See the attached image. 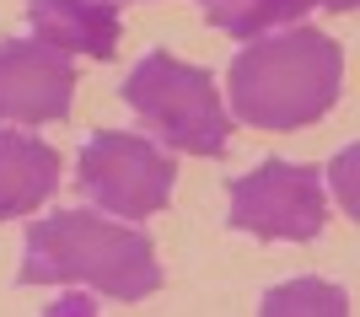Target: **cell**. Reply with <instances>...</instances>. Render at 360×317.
<instances>
[{"instance_id":"ba28073f","label":"cell","mask_w":360,"mask_h":317,"mask_svg":"<svg viewBox=\"0 0 360 317\" xmlns=\"http://www.w3.org/2000/svg\"><path fill=\"white\" fill-rule=\"evenodd\" d=\"M60 183V156L32 135L0 129V221L32 215Z\"/></svg>"},{"instance_id":"6da1fadb","label":"cell","mask_w":360,"mask_h":317,"mask_svg":"<svg viewBox=\"0 0 360 317\" xmlns=\"http://www.w3.org/2000/svg\"><path fill=\"white\" fill-rule=\"evenodd\" d=\"M22 285H97L113 302H146L162 290V264L146 231L97 221L86 210H54L27 226Z\"/></svg>"},{"instance_id":"52a82bcc","label":"cell","mask_w":360,"mask_h":317,"mask_svg":"<svg viewBox=\"0 0 360 317\" xmlns=\"http://www.w3.org/2000/svg\"><path fill=\"white\" fill-rule=\"evenodd\" d=\"M27 27L38 32V44L60 54H119V11L108 0H27Z\"/></svg>"},{"instance_id":"5b68a950","label":"cell","mask_w":360,"mask_h":317,"mask_svg":"<svg viewBox=\"0 0 360 317\" xmlns=\"http://www.w3.org/2000/svg\"><path fill=\"white\" fill-rule=\"evenodd\" d=\"M328 221L317 167L307 162H264L258 172L231 183V226L269 242H312Z\"/></svg>"},{"instance_id":"8992f818","label":"cell","mask_w":360,"mask_h":317,"mask_svg":"<svg viewBox=\"0 0 360 317\" xmlns=\"http://www.w3.org/2000/svg\"><path fill=\"white\" fill-rule=\"evenodd\" d=\"M75 65L49 44H0V124H54L70 113Z\"/></svg>"},{"instance_id":"7a4b0ae2","label":"cell","mask_w":360,"mask_h":317,"mask_svg":"<svg viewBox=\"0 0 360 317\" xmlns=\"http://www.w3.org/2000/svg\"><path fill=\"white\" fill-rule=\"evenodd\" d=\"M339 81H345V54L317 27L248 38V48L226 70L231 113L242 124H253V129H301V124H317L339 103Z\"/></svg>"},{"instance_id":"277c9868","label":"cell","mask_w":360,"mask_h":317,"mask_svg":"<svg viewBox=\"0 0 360 317\" xmlns=\"http://www.w3.org/2000/svg\"><path fill=\"white\" fill-rule=\"evenodd\" d=\"M75 172H81V194L119 221H146V215L167 210L172 178H178V167L162 145L140 135H119V129H97L75 156Z\"/></svg>"},{"instance_id":"30bf717a","label":"cell","mask_w":360,"mask_h":317,"mask_svg":"<svg viewBox=\"0 0 360 317\" xmlns=\"http://www.w3.org/2000/svg\"><path fill=\"white\" fill-rule=\"evenodd\" d=\"M264 312H269V317H280V312H339V317H345L349 306H345V296H339L333 285H312V280H301V285L269 290V296H264Z\"/></svg>"},{"instance_id":"9c48e42d","label":"cell","mask_w":360,"mask_h":317,"mask_svg":"<svg viewBox=\"0 0 360 317\" xmlns=\"http://www.w3.org/2000/svg\"><path fill=\"white\" fill-rule=\"evenodd\" d=\"M205 22L231 38H258L269 27H296L301 16L312 11V0H199Z\"/></svg>"},{"instance_id":"3957f363","label":"cell","mask_w":360,"mask_h":317,"mask_svg":"<svg viewBox=\"0 0 360 317\" xmlns=\"http://www.w3.org/2000/svg\"><path fill=\"white\" fill-rule=\"evenodd\" d=\"M124 103L140 113L150 135L172 145V151H194V156H221L226 135H231V119L221 108V91H215L210 70L199 65H183L172 54H146V60L129 70L124 81Z\"/></svg>"},{"instance_id":"8fae6325","label":"cell","mask_w":360,"mask_h":317,"mask_svg":"<svg viewBox=\"0 0 360 317\" xmlns=\"http://www.w3.org/2000/svg\"><path fill=\"white\" fill-rule=\"evenodd\" d=\"M312 6H328V11H355V0H312Z\"/></svg>"}]
</instances>
